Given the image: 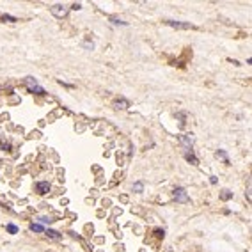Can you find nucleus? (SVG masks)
<instances>
[{
	"label": "nucleus",
	"mask_w": 252,
	"mask_h": 252,
	"mask_svg": "<svg viewBox=\"0 0 252 252\" xmlns=\"http://www.w3.org/2000/svg\"><path fill=\"white\" fill-rule=\"evenodd\" d=\"M231 197H233V194H231L229 190H222V194H220V199H222V201H227Z\"/></svg>",
	"instance_id": "9d476101"
},
{
	"label": "nucleus",
	"mask_w": 252,
	"mask_h": 252,
	"mask_svg": "<svg viewBox=\"0 0 252 252\" xmlns=\"http://www.w3.org/2000/svg\"><path fill=\"white\" fill-rule=\"evenodd\" d=\"M180 142L185 146L187 149H190V151H192V144H194V140H192V137H190V135H180Z\"/></svg>",
	"instance_id": "423d86ee"
},
{
	"label": "nucleus",
	"mask_w": 252,
	"mask_h": 252,
	"mask_svg": "<svg viewBox=\"0 0 252 252\" xmlns=\"http://www.w3.org/2000/svg\"><path fill=\"white\" fill-rule=\"evenodd\" d=\"M174 199H176V202H188L190 201V197H188L185 188H176V190H174Z\"/></svg>",
	"instance_id": "7ed1b4c3"
},
{
	"label": "nucleus",
	"mask_w": 252,
	"mask_h": 252,
	"mask_svg": "<svg viewBox=\"0 0 252 252\" xmlns=\"http://www.w3.org/2000/svg\"><path fill=\"white\" fill-rule=\"evenodd\" d=\"M217 156H220V158H224V162H225V163H229V158H227V155H225V151H222V149H218V151H217Z\"/></svg>",
	"instance_id": "f8f14e48"
},
{
	"label": "nucleus",
	"mask_w": 252,
	"mask_h": 252,
	"mask_svg": "<svg viewBox=\"0 0 252 252\" xmlns=\"http://www.w3.org/2000/svg\"><path fill=\"white\" fill-rule=\"evenodd\" d=\"M115 107L117 108H128L130 107V101L124 100V98H119V100H115Z\"/></svg>",
	"instance_id": "0eeeda50"
},
{
	"label": "nucleus",
	"mask_w": 252,
	"mask_h": 252,
	"mask_svg": "<svg viewBox=\"0 0 252 252\" xmlns=\"http://www.w3.org/2000/svg\"><path fill=\"white\" fill-rule=\"evenodd\" d=\"M36 190H37V194H41V195L48 194L50 192V183L48 181H39L36 185Z\"/></svg>",
	"instance_id": "39448f33"
},
{
	"label": "nucleus",
	"mask_w": 252,
	"mask_h": 252,
	"mask_svg": "<svg viewBox=\"0 0 252 252\" xmlns=\"http://www.w3.org/2000/svg\"><path fill=\"white\" fill-rule=\"evenodd\" d=\"M112 23H115V25H126V22H121V20H112Z\"/></svg>",
	"instance_id": "f3484780"
},
{
	"label": "nucleus",
	"mask_w": 252,
	"mask_h": 252,
	"mask_svg": "<svg viewBox=\"0 0 252 252\" xmlns=\"http://www.w3.org/2000/svg\"><path fill=\"white\" fill-rule=\"evenodd\" d=\"M185 158H187L188 162H192L194 165H199V160H197V158L194 156V153H192V151H190V153H187V155H185Z\"/></svg>",
	"instance_id": "6e6552de"
},
{
	"label": "nucleus",
	"mask_w": 252,
	"mask_h": 252,
	"mask_svg": "<svg viewBox=\"0 0 252 252\" xmlns=\"http://www.w3.org/2000/svg\"><path fill=\"white\" fill-rule=\"evenodd\" d=\"M39 220H41L43 224H50V222H52V218H50V217H41Z\"/></svg>",
	"instance_id": "dca6fc26"
},
{
	"label": "nucleus",
	"mask_w": 252,
	"mask_h": 252,
	"mask_svg": "<svg viewBox=\"0 0 252 252\" xmlns=\"http://www.w3.org/2000/svg\"><path fill=\"white\" fill-rule=\"evenodd\" d=\"M30 231H34V233H43L44 227L41 224H30Z\"/></svg>",
	"instance_id": "1a4fd4ad"
},
{
	"label": "nucleus",
	"mask_w": 252,
	"mask_h": 252,
	"mask_svg": "<svg viewBox=\"0 0 252 252\" xmlns=\"http://www.w3.org/2000/svg\"><path fill=\"white\" fill-rule=\"evenodd\" d=\"M142 190H144V185H142V183H140V181H138V183H135V185H133V192H137V194H140V192H142Z\"/></svg>",
	"instance_id": "ddd939ff"
},
{
	"label": "nucleus",
	"mask_w": 252,
	"mask_h": 252,
	"mask_svg": "<svg viewBox=\"0 0 252 252\" xmlns=\"http://www.w3.org/2000/svg\"><path fill=\"white\" fill-rule=\"evenodd\" d=\"M7 231L11 234H16V233H18V227H16L14 224H7Z\"/></svg>",
	"instance_id": "4468645a"
},
{
	"label": "nucleus",
	"mask_w": 252,
	"mask_h": 252,
	"mask_svg": "<svg viewBox=\"0 0 252 252\" xmlns=\"http://www.w3.org/2000/svg\"><path fill=\"white\" fill-rule=\"evenodd\" d=\"M2 20H4V22H18L14 16H9V14H4L2 16Z\"/></svg>",
	"instance_id": "2eb2a0df"
},
{
	"label": "nucleus",
	"mask_w": 252,
	"mask_h": 252,
	"mask_svg": "<svg viewBox=\"0 0 252 252\" xmlns=\"http://www.w3.org/2000/svg\"><path fill=\"white\" fill-rule=\"evenodd\" d=\"M25 84H27V87H29V91H32V93L44 94V89H43L41 85H37L36 78H32V76H27V78H25Z\"/></svg>",
	"instance_id": "f03ea898"
},
{
	"label": "nucleus",
	"mask_w": 252,
	"mask_h": 252,
	"mask_svg": "<svg viewBox=\"0 0 252 252\" xmlns=\"http://www.w3.org/2000/svg\"><path fill=\"white\" fill-rule=\"evenodd\" d=\"M165 23L172 29H180V30H185V29H194L192 23H183V22H174V20H165Z\"/></svg>",
	"instance_id": "20e7f679"
},
{
	"label": "nucleus",
	"mask_w": 252,
	"mask_h": 252,
	"mask_svg": "<svg viewBox=\"0 0 252 252\" xmlns=\"http://www.w3.org/2000/svg\"><path fill=\"white\" fill-rule=\"evenodd\" d=\"M46 234H48L50 238H53V240H59V238H60V234H59L57 231H52V229L46 231Z\"/></svg>",
	"instance_id": "9b49d317"
},
{
	"label": "nucleus",
	"mask_w": 252,
	"mask_h": 252,
	"mask_svg": "<svg viewBox=\"0 0 252 252\" xmlns=\"http://www.w3.org/2000/svg\"><path fill=\"white\" fill-rule=\"evenodd\" d=\"M52 14L55 16V18H66L68 16V13H69V9L66 7V6H62V4H53L50 7Z\"/></svg>",
	"instance_id": "f257e3e1"
},
{
	"label": "nucleus",
	"mask_w": 252,
	"mask_h": 252,
	"mask_svg": "<svg viewBox=\"0 0 252 252\" xmlns=\"http://www.w3.org/2000/svg\"><path fill=\"white\" fill-rule=\"evenodd\" d=\"M209 183H211V185H217V178H215V176H209Z\"/></svg>",
	"instance_id": "a211bd4d"
}]
</instances>
